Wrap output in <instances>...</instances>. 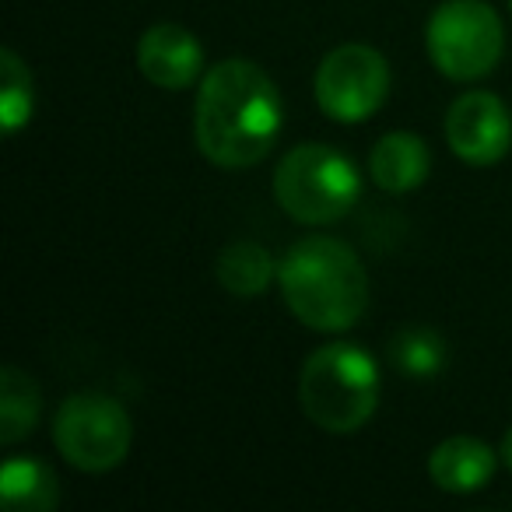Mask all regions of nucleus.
<instances>
[{
  "label": "nucleus",
  "instance_id": "1",
  "mask_svg": "<svg viewBox=\"0 0 512 512\" xmlns=\"http://www.w3.org/2000/svg\"><path fill=\"white\" fill-rule=\"evenodd\" d=\"M285 127V102L271 74L253 60H221L200 78L193 141L218 169L264 162Z\"/></svg>",
  "mask_w": 512,
  "mask_h": 512
},
{
  "label": "nucleus",
  "instance_id": "3",
  "mask_svg": "<svg viewBox=\"0 0 512 512\" xmlns=\"http://www.w3.org/2000/svg\"><path fill=\"white\" fill-rule=\"evenodd\" d=\"M379 365L362 344L334 341L302 362L299 404L316 428L330 435H355L379 407Z\"/></svg>",
  "mask_w": 512,
  "mask_h": 512
},
{
  "label": "nucleus",
  "instance_id": "13",
  "mask_svg": "<svg viewBox=\"0 0 512 512\" xmlns=\"http://www.w3.org/2000/svg\"><path fill=\"white\" fill-rule=\"evenodd\" d=\"M57 477L32 456H11L0 470V495L11 512H50L60 502Z\"/></svg>",
  "mask_w": 512,
  "mask_h": 512
},
{
  "label": "nucleus",
  "instance_id": "12",
  "mask_svg": "<svg viewBox=\"0 0 512 512\" xmlns=\"http://www.w3.org/2000/svg\"><path fill=\"white\" fill-rule=\"evenodd\" d=\"M278 264L281 260H274V253L267 246H260L253 239H239L218 253L214 278H218V285L228 295L256 299V295H264L278 281Z\"/></svg>",
  "mask_w": 512,
  "mask_h": 512
},
{
  "label": "nucleus",
  "instance_id": "4",
  "mask_svg": "<svg viewBox=\"0 0 512 512\" xmlns=\"http://www.w3.org/2000/svg\"><path fill=\"white\" fill-rule=\"evenodd\" d=\"M362 197L358 165L330 144H299L274 172V200L299 225H334Z\"/></svg>",
  "mask_w": 512,
  "mask_h": 512
},
{
  "label": "nucleus",
  "instance_id": "8",
  "mask_svg": "<svg viewBox=\"0 0 512 512\" xmlns=\"http://www.w3.org/2000/svg\"><path fill=\"white\" fill-rule=\"evenodd\" d=\"M446 141L467 165H495L512 148V109L495 92H463L446 113Z\"/></svg>",
  "mask_w": 512,
  "mask_h": 512
},
{
  "label": "nucleus",
  "instance_id": "11",
  "mask_svg": "<svg viewBox=\"0 0 512 512\" xmlns=\"http://www.w3.org/2000/svg\"><path fill=\"white\" fill-rule=\"evenodd\" d=\"M432 172V151L418 134L393 130L376 141L369 151V176L386 193H411Z\"/></svg>",
  "mask_w": 512,
  "mask_h": 512
},
{
  "label": "nucleus",
  "instance_id": "7",
  "mask_svg": "<svg viewBox=\"0 0 512 512\" xmlns=\"http://www.w3.org/2000/svg\"><path fill=\"white\" fill-rule=\"evenodd\" d=\"M323 116L337 123H362L383 109L390 95V64L365 43H344L316 67L313 81Z\"/></svg>",
  "mask_w": 512,
  "mask_h": 512
},
{
  "label": "nucleus",
  "instance_id": "2",
  "mask_svg": "<svg viewBox=\"0 0 512 512\" xmlns=\"http://www.w3.org/2000/svg\"><path fill=\"white\" fill-rule=\"evenodd\" d=\"M288 313L316 334L351 330L369 309V274L358 253L334 235H306L278 264Z\"/></svg>",
  "mask_w": 512,
  "mask_h": 512
},
{
  "label": "nucleus",
  "instance_id": "10",
  "mask_svg": "<svg viewBox=\"0 0 512 512\" xmlns=\"http://www.w3.org/2000/svg\"><path fill=\"white\" fill-rule=\"evenodd\" d=\"M495 467V449L481 439H470V435L442 439L428 456V474H432L435 488L449 491V495H474V491L488 488Z\"/></svg>",
  "mask_w": 512,
  "mask_h": 512
},
{
  "label": "nucleus",
  "instance_id": "6",
  "mask_svg": "<svg viewBox=\"0 0 512 512\" xmlns=\"http://www.w3.org/2000/svg\"><path fill=\"white\" fill-rule=\"evenodd\" d=\"M53 446L74 470L106 474L127 460L134 446V421L109 393H71L53 418Z\"/></svg>",
  "mask_w": 512,
  "mask_h": 512
},
{
  "label": "nucleus",
  "instance_id": "14",
  "mask_svg": "<svg viewBox=\"0 0 512 512\" xmlns=\"http://www.w3.org/2000/svg\"><path fill=\"white\" fill-rule=\"evenodd\" d=\"M39 411H43V397H39L36 379L18 365H8L0 372V442L15 446L25 435H32Z\"/></svg>",
  "mask_w": 512,
  "mask_h": 512
},
{
  "label": "nucleus",
  "instance_id": "5",
  "mask_svg": "<svg viewBox=\"0 0 512 512\" xmlns=\"http://www.w3.org/2000/svg\"><path fill=\"white\" fill-rule=\"evenodd\" d=\"M428 60L449 81H477L498 67L505 29L484 0H442L425 29Z\"/></svg>",
  "mask_w": 512,
  "mask_h": 512
},
{
  "label": "nucleus",
  "instance_id": "17",
  "mask_svg": "<svg viewBox=\"0 0 512 512\" xmlns=\"http://www.w3.org/2000/svg\"><path fill=\"white\" fill-rule=\"evenodd\" d=\"M502 460H505V467L512 470V428L505 432V439H502Z\"/></svg>",
  "mask_w": 512,
  "mask_h": 512
},
{
  "label": "nucleus",
  "instance_id": "9",
  "mask_svg": "<svg viewBox=\"0 0 512 512\" xmlns=\"http://www.w3.org/2000/svg\"><path fill=\"white\" fill-rule=\"evenodd\" d=\"M137 71L165 92H183L204 78V46L183 25H151L137 39Z\"/></svg>",
  "mask_w": 512,
  "mask_h": 512
},
{
  "label": "nucleus",
  "instance_id": "16",
  "mask_svg": "<svg viewBox=\"0 0 512 512\" xmlns=\"http://www.w3.org/2000/svg\"><path fill=\"white\" fill-rule=\"evenodd\" d=\"M36 92H32V71L15 50H0V130L15 137L29 127Z\"/></svg>",
  "mask_w": 512,
  "mask_h": 512
},
{
  "label": "nucleus",
  "instance_id": "15",
  "mask_svg": "<svg viewBox=\"0 0 512 512\" xmlns=\"http://www.w3.org/2000/svg\"><path fill=\"white\" fill-rule=\"evenodd\" d=\"M449 348L432 327H404L390 337V362L407 379H432L442 372Z\"/></svg>",
  "mask_w": 512,
  "mask_h": 512
}]
</instances>
